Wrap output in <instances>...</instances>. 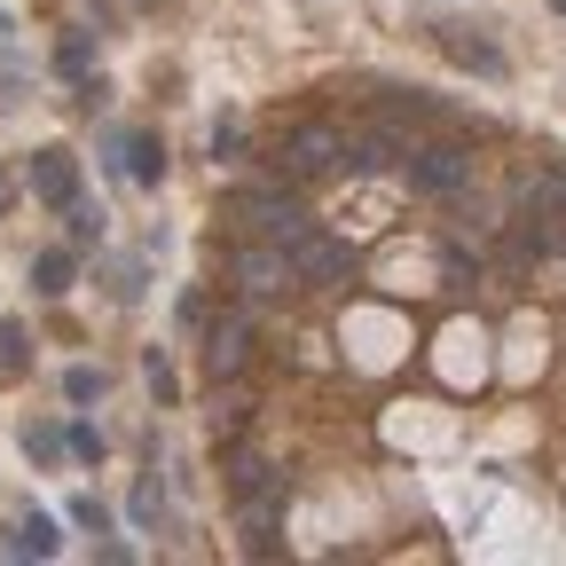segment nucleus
I'll return each instance as SVG.
<instances>
[{
	"label": "nucleus",
	"mask_w": 566,
	"mask_h": 566,
	"mask_svg": "<svg viewBox=\"0 0 566 566\" xmlns=\"http://www.w3.org/2000/svg\"><path fill=\"white\" fill-rule=\"evenodd\" d=\"M103 221H111V212L87 205V197H71V205H63V237H71V244H103Z\"/></svg>",
	"instance_id": "obj_15"
},
{
	"label": "nucleus",
	"mask_w": 566,
	"mask_h": 566,
	"mask_svg": "<svg viewBox=\"0 0 566 566\" xmlns=\"http://www.w3.org/2000/svg\"><path fill=\"white\" fill-rule=\"evenodd\" d=\"M441 48H449L464 71H480V80H504V48H495V40H480V32H457V24H449V32H441Z\"/></svg>",
	"instance_id": "obj_11"
},
{
	"label": "nucleus",
	"mask_w": 566,
	"mask_h": 566,
	"mask_svg": "<svg viewBox=\"0 0 566 566\" xmlns=\"http://www.w3.org/2000/svg\"><path fill=\"white\" fill-rule=\"evenodd\" d=\"M87 63H95V40H87V32H63L55 71H63V80H87Z\"/></svg>",
	"instance_id": "obj_20"
},
{
	"label": "nucleus",
	"mask_w": 566,
	"mask_h": 566,
	"mask_svg": "<svg viewBox=\"0 0 566 566\" xmlns=\"http://www.w3.org/2000/svg\"><path fill=\"white\" fill-rule=\"evenodd\" d=\"M229 488H237V504H244V495H260V488H283V472H275L268 457H252V449H244V457H237V472H229Z\"/></svg>",
	"instance_id": "obj_16"
},
{
	"label": "nucleus",
	"mask_w": 566,
	"mask_h": 566,
	"mask_svg": "<svg viewBox=\"0 0 566 566\" xmlns=\"http://www.w3.org/2000/svg\"><path fill=\"white\" fill-rule=\"evenodd\" d=\"M237 283L252 300H275V292H292V260H283V244H237Z\"/></svg>",
	"instance_id": "obj_7"
},
{
	"label": "nucleus",
	"mask_w": 566,
	"mask_h": 566,
	"mask_svg": "<svg viewBox=\"0 0 566 566\" xmlns=\"http://www.w3.org/2000/svg\"><path fill=\"white\" fill-rule=\"evenodd\" d=\"M0 378H32V331L17 315H0Z\"/></svg>",
	"instance_id": "obj_13"
},
{
	"label": "nucleus",
	"mask_w": 566,
	"mask_h": 566,
	"mask_svg": "<svg viewBox=\"0 0 566 566\" xmlns=\"http://www.w3.org/2000/svg\"><path fill=\"white\" fill-rule=\"evenodd\" d=\"M338 166H346V126L307 118V126L283 134V174H292V181H315V174H338ZM346 174H354V166H346Z\"/></svg>",
	"instance_id": "obj_1"
},
{
	"label": "nucleus",
	"mask_w": 566,
	"mask_h": 566,
	"mask_svg": "<svg viewBox=\"0 0 566 566\" xmlns=\"http://www.w3.org/2000/svg\"><path fill=\"white\" fill-rule=\"evenodd\" d=\"M111 150H118V166H126V181H134V189H158V181H166V134L142 126V134H118Z\"/></svg>",
	"instance_id": "obj_8"
},
{
	"label": "nucleus",
	"mask_w": 566,
	"mask_h": 566,
	"mask_svg": "<svg viewBox=\"0 0 566 566\" xmlns=\"http://www.w3.org/2000/svg\"><path fill=\"white\" fill-rule=\"evenodd\" d=\"M103 394H111V378H103L95 363H71V370H63V401H71V409H87V401H103Z\"/></svg>",
	"instance_id": "obj_17"
},
{
	"label": "nucleus",
	"mask_w": 566,
	"mask_h": 566,
	"mask_svg": "<svg viewBox=\"0 0 566 566\" xmlns=\"http://www.w3.org/2000/svg\"><path fill=\"white\" fill-rule=\"evenodd\" d=\"M551 9H558V17H566V0H551Z\"/></svg>",
	"instance_id": "obj_27"
},
{
	"label": "nucleus",
	"mask_w": 566,
	"mask_h": 566,
	"mask_svg": "<svg viewBox=\"0 0 566 566\" xmlns=\"http://www.w3.org/2000/svg\"><path fill=\"white\" fill-rule=\"evenodd\" d=\"M71 527H80V535H111V504H103V495H71V512H63Z\"/></svg>",
	"instance_id": "obj_21"
},
{
	"label": "nucleus",
	"mask_w": 566,
	"mask_h": 566,
	"mask_svg": "<svg viewBox=\"0 0 566 566\" xmlns=\"http://www.w3.org/2000/svg\"><path fill=\"white\" fill-rule=\"evenodd\" d=\"M142 378H150V401H158V409L181 401V378H174V363H166V346H142Z\"/></svg>",
	"instance_id": "obj_14"
},
{
	"label": "nucleus",
	"mask_w": 566,
	"mask_h": 566,
	"mask_svg": "<svg viewBox=\"0 0 566 566\" xmlns=\"http://www.w3.org/2000/svg\"><path fill=\"white\" fill-rule=\"evenodd\" d=\"M401 181L417 197H457L472 181V158H464V142H417V150L401 158Z\"/></svg>",
	"instance_id": "obj_2"
},
{
	"label": "nucleus",
	"mask_w": 566,
	"mask_h": 566,
	"mask_svg": "<svg viewBox=\"0 0 566 566\" xmlns=\"http://www.w3.org/2000/svg\"><path fill=\"white\" fill-rule=\"evenodd\" d=\"M24 457H32V464H63V424H48V417L24 424Z\"/></svg>",
	"instance_id": "obj_19"
},
{
	"label": "nucleus",
	"mask_w": 566,
	"mask_h": 566,
	"mask_svg": "<svg viewBox=\"0 0 566 566\" xmlns=\"http://www.w3.org/2000/svg\"><path fill=\"white\" fill-rule=\"evenodd\" d=\"M244 150V118H212V158H237Z\"/></svg>",
	"instance_id": "obj_23"
},
{
	"label": "nucleus",
	"mask_w": 566,
	"mask_h": 566,
	"mask_svg": "<svg viewBox=\"0 0 566 566\" xmlns=\"http://www.w3.org/2000/svg\"><path fill=\"white\" fill-rule=\"evenodd\" d=\"M0 103H24V71L17 63H0Z\"/></svg>",
	"instance_id": "obj_26"
},
{
	"label": "nucleus",
	"mask_w": 566,
	"mask_h": 566,
	"mask_svg": "<svg viewBox=\"0 0 566 566\" xmlns=\"http://www.w3.org/2000/svg\"><path fill=\"white\" fill-rule=\"evenodd\" d=\"M0 551H9V558H55V551H63V527H55L48 512H24V520L9 527V543H0Z\"/></svg>",
	"instance_id": "obj_9"
},
{
	"label": "nucleus",
	"mask_w": 566,
	"mask_h": 566,
	"mask_svg": "<svg viewBox=\"0 0 566 566\" xmlns=\"http://www.w3.org/2000/svg\"><path fill=\"white\" fill-rule=\"evenodd\" d=\"M71 103H80V111H87V118H95V111H103V103H111V87H103V80H80V95H71Z\"/></svg>",
	"instance_id": "obj_25"
},
{
	"label": "nucleus",
	"mask_w": 566,
	"mask_h": 566,
	"mask_svg": "<svg viewBox=\"0 0 566 566\" xmlns=\"http://www.w3.org/2000/svg\"><path fill=\"white\" fill-rule=\"evenodd\" d=\"M244 363H252V315H244V307L205 315V378L221 386V378H237Z\"/></svg>",
	"instance_id": "obj_4"
},
{
	"label": "nucleus",
	"mask_w": 566,
	"mask_h": 566,
	"mask_svg": "<svg viewBox=\"0 0 566 566\" xmlns=\"http://www.w3.org/2000/svg\"><path fill=\"white\" fill-rule=\"evenodd\" d=\"M126 512H134V527H158V512H166V488H158V464H150V472L134 480V504H126Z\"/></svg>",
	"instance_id": "obj_18"
},
{
	"label": "nucleus",
	"mask_w": 566,
	"mask_h": 566,
	"mask_svg": "<svg viewBox=\"0 0 566 566\" xmlns=\"http://www.w3.org/2000/svg\"><path fill=\"white\" fill-rule=\"evenodd\" d=\"M24 189L40 197V205H71V197H80V158H71L63 150V142H48V150H32V166H24Z\"/></svg>",
	"instance_id": "obj_6"
},
{
	"label": "nucleus",
	"mask_w": 566,
	"mask_h": 566,
	"mask_svg": "<svg viewBox=\"0 0 566 566\" xmlns=\"http://www.w3.org/2000/svg\"><path fill=\"white\" fill-rule=\"evenodd\" d=\"M237 221L260 229L268 244H292V237L315 229V221H307V205H300L292 189H244V197H237Z\"/></svg>",
	"instance_id": "obj_3"
},
{
	"label": "nucleus",
	"mask_w": 566,
	"mask_h": 566,
	"mask_svg": "<svg viewBox=\"0 0 566 566\" xmlns=\"http://www.w3.org/2000/svg\"><path fill=\"white\" fill-rule=\"evenodd\" d=\"M71 283H80V244H55V252L32 260V292H40V300H63Z\"/></svg>",
	"instance_id": "obj_10"
},
{
	"label": "nucleus",
	"mask_w": 566,
	"mask_h": 566,
	"mask_svg": "<svg viewBox=\"0 0 566 566\" xmlns=\"http://www.w3.org/2000/svg\"><path fill=\"white\" fill-rule=\"evenodd\" d=\"M283 260H292V283H346V275H354V252H346L338 237H323V229L292 237V244H283Z\"/></svg>",
	"instance_id": "obj_5"
},
{
	"label": "nucleus",
	"mask_w": 566,
	"mask_h": 566,
	"mask_svg": "<svg viewBox=\"0 0 566 566\" xmlns=\"http://www.w3.org/2000/svg\"><path fill=\"white\" fill-rule=\"evenodd\" d=\"M95 275H103V292L118 307H142V292H150V268H142V260H103Z\"/></svg>",
	"instance_id": "obj_12"
},
{
	"label": "nucleus",
	"mask_w": 566,
	"mask_h": 566,
	"mask_svg": "<svg viewBox=\"0 0 566 566\" xmlns=\"http://www.w3.org/2000/svg\"><path fill=\"white\" fill-rule=\"evenodd\" d=\"M17 189H24V181H17V166L0 158V221H9V212H17Z\"/></svg>",
	"instance_id": "obj_24"
},
{
	"label": "nucleus",
	"mask_w": 566,
	"mask_h": 566,
	"mask_svg": "<svg viewBox=\"0 0 566 566\" xmlns=\"http://www.w3.org/2000/svg\"><path fill=\"white\" fill-rule=\"evenodd\" d=\"M63 449L80 457V464H103V433H95L87 417H71V424H63Z\"/></svg>",
	"instance_id": "obj_22"
}]
</instances>
